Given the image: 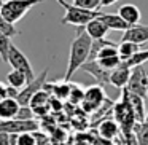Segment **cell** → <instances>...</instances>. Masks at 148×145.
I'll return each instance as SVG.
<instances>
[{"instance_id": "cell-9", "label": "cell", "mask_w": 148, "mask_h": 145, "mask_svg": "<svg viewBox=\"0 0 148 145\" xmlns=\"http://www.w3.org/2000/svg\"><path fill=\"white\" fill-rule=\"evenodd\" d=\"M107 100L105 93H103V86L100 85H92L84 91V99H83V109L86 112H92L100 107V104Z\"/></svg>"}, {"instance_id": "cell-28", "label": "cell", "mask_w": 148, "mask_h": 145, "mask_svg": "<svg viewBox=\"0 0 148 145\" xmlns=\"http://www.w3.org/2000/svg\"><path fill=\"white\" fill-rule=\"evenodd\" d=\"M75 7L80 8H86V10H97L100 11V0H73Z\"/></svg>"}, {"instance_id": "cell-24", "label": "cell", "mask_w": 148, "mask_h": 145, "mask_svg": "<svg viewBox=\"0 0 148 145\" xmlns=\"http://www.w3.org/2000/svg\"><path fill=\"white\" fill-rule=\"evenodd\" d=\"M97 62H99V65L100 67H103L105 70H110L112 72L113 69H116L119 64H121V58H119V54L118 56H110V58H102V59H96Z\"/></svg>"}, {"instance_id": "cell-6", "label": "cell", "mask_w": 148, "mask_h": 145, "mask_svg": "<svg viewBox=\"0 0 148 145\" xmlns=\"http://www.w3.org/2000/svg\"><path fill=\"white\" fill-rule=\"evenodd\" d=\"M8 62H10V65L13 69L23 72L27 77V81L35 80V74H34V69H32V65H30L29 59H27V56L24 54L16 45H11L10 53H8Z\"/></svg>"}, {"instance_id": "cell-16", "label": "cell", "mask_w": 148, "mask_h": 145, "mask_svg": "<svg viewBox=\"0 0 148 145\" xmlns=\"http://www.w3.org/2000/svg\"><path fill=\"white\" fill-rule=\"evenodd\" d=\"M100 18H102V21L108 26L110 30H123V32H126V30L131 27L118 13H116V14H113V13H110V14L102 13V14H100Z\"/></svg>"}, {"instance_id": "cell-20", "label": "cell", "mask_w": 148, "mask_h": 145, "mask_svg": "<svg viewBox=\"0 0 148 145\" xmlns=\"http://www.w3.org/2000/svg\"><path fill=\"white\" fill-rule=\"evenodd\" d=\"M140 51V45L134 42H126V40H121V43L118 45V54L121 58V61H129L135 53Z\"/></svg>"}, {"instance_id": "cell-8", "label": "cell", "mask_w": 148, "mask_h": 145, "mask_svg": "<svg viewBox=\"0 0 148 145\" xmlns=\"http://www.w3.org/2000/svg\"><path fill=\"white\" fill-rule=\"evenodd\" d=\"M40 131V124L35 120H7L0 121V132H8V134H23V132H37Z\"/></svg>"}, {"instance_id": "cell-11", "label": "cell", "mask_w": 148, "mask_h": 145, "mask_svg": "<svg viewBox=\"0 0 148 145\" xmlns=\"http://www.w3.org/2000/svg\"><path fill=\"white\" fill-rule=\"evenodd\" d=\"M131 72H132V69L126 62H121L110 74V85H113L115 88H119V89L126 88L129 83V78H131Z\"/></svg>"}, {"instance_id": "cell-29", "label": "cell", "mask_w": 148, "mask_h": 145, "mask_svg": "<svg viewBox=\"0 0 148 145\" xmlns=\"http://www.w3.org/2000/svg\"><path fill=\"white\" fill-rule=\"evenodd\" d=\"M16 120H34V110L30 105H21L19 110H18V115L14 116Z\"/></svg>"}, {"instance_id": "cell-21", "label": "cell", "mask_w": 148, "mask_h": 145, "mask_svg": "<svg viewBox=\"0 0 148 145\" xmlns=\"http://www.w3.org/2000/svg\"><path fill=\"white\" fill-rule=\"evenodd\" d=\"M7 81H8V86H13L16 89H23L29 81H27V77L23 74V72L13 69L11 72H8L7 75Z\"/></svg>"}, {"instance_id": "cell-26", "label": "cell", "mask_w": 148, "mask_h": 145, "mask_svg": "<svg viewBox=\"0 0 148 145\" xmlns=\"http://www.w3.org/2000/svg\"><path fill=\"white\" fill-rule=\"evenodd\" d=\"M148 61V49H140L138 53H135L129 61H124L129 67H135V65H143Z\"/></svg>"}, {"instance_id": "cell-19", "label": "cell", "mask_w": 148, "mask_h": 145, "mask_svg": "<svg viewBox=\"0 0 148 145\" xmlns=\"http://www.w3.org/2000/svg\"><path fill=\"white\" fill-rule=\"evenodd\" d=\"M126 89H127V88H126ZM129 100H131V105H132V109H134L135 120H137L138 123L145 121V118H147V113H145V105H147V102H145L140 96L132 94V93H129Z\"/></svg>"}, {"instance_id": "cell-5", "label": "cell", "mask_w": 148, "mask_h": 145, "mask_svg": "<svg viewBox=\"0 0 148 145\" xmlns=\"http://www.w3.org/2000/svg\"><path fill=\"white\" fill-rule=\"evenodd\" d=\"M126 88H127L129 93L140 96L148 104V77H147V69L143 65L132 67L131 78H129V83Z\"/></svg>"}, {"instance_id": "cell-14", "label": "cell", "mask_w": 148, "mask_h": 145, "mask_svg": "<svg viewBox=\"0 0 148 145\" xmlns=\"http://www.w3.org/2000/svg\"><path fill=\"white\" fill-rule=\"evenodd\" d=\"M84 29H86L88 35L91 37L92 40H100V38H105L107 32H108V26H107L105 23L102 21V18H96V19H92L91 23H88L86 26H84Z\"/></svg>"}, {"instance_id": "cell-23", "label": "cell", "mask_w": 148, "mask_h": 145, "mask_svg": "<svg viewBox=\"0 0 148 145\" xmlns=\"http://www.w3.org/2000/svg\"><path fill=\"white\" fill-rule=\"evenodd\" d=\"M11 38L8 35L0 32V58L3 62H8V53H10V48H11Z\"/></svg>"}, {"instance_id": "cell-33", "label": "cell", "mask_w": 148, "mask_h": 145, "mask_svg": "<svg viewBox=\"0 0 148 145\" xmlns=\"http://www.w3.org/2000/svg\"><path fill=\"white\" fill-rule=\"evenodd\" d=\"M0 145H11V139L8 132H0Z\"/></svg>"}, {"instance_id": "cell-34", "label": "cell", "mask_w": 148, "mask_h": 145, "mask_svg": "<svg viewBox=\"0 0 148 145\" xmlns=\"http://www.w3.org/2000/svg\"><path fill=\"white\" fill-rule=\"evenodd\" d=\"M7 97H8V96H7V86L0 83V100L7 99Z\"/></svg>"}, {"instance_id": "cell-12", "label": "cell", "mask_w": 148, "mask_h": 145, "mask_svg": "<svg viewBox=\"0 0 148 145\" xmlns=\"http://www.w3.org/2000/svg\"><path fill=\"white\" fill-rule=\"evenodd\" d=\"M118 14L131 27L140 24L142 11H140V8H138L137 5H134V3H124V5H121V7H119V10H118Z\"/></svg>"}, {"instance_id": "cell-17", "label": "cell", "mask_w": 148, "mask_h": 145, "mask_svg": "<svg viewBox=\"0 0 148 145\" xmlns=\"http://www.w3.org/2000/svg\"><path fill=\"white\" fill-rule=\"evenodd\" d=\"M43 89H51L56 99L64 100L70 97V91H72V85H69V81H62V83H53V85H46L43 86Z\"/></svg>"}, {"instance_id": "cell-25", "label": "cell", "mask_w": 148, "mask_h": 145, "mask_svg": "<svg viewBox=\"0 0 148 145\" xmlns=\"http://www.w3.org/2000/svg\"><path fill=\"white\" fill-rule=\"evenodd\" d=\"M49 102V96H48V91L45 89H40L38 93L35 94V96L30 99V104L29 105L32 107V109H35V107H43V105H48Z\"/></svg>"}, {"instance_id": "cell-32", "label": "cell", "mask_w": 148, "mask_h": 145, "mask_svg": "<svg viewBox=\"0 0 148 145\" xmlns=\"http://www.w3.org/2000/svg\"><path fill=\"white\" fill-rule=\"evenodd\" d=\"M19 91L21 89H16V88H13V86H7V96L10 97V99H18Z\"/></svg>"}, {"instance_id": "cell-4", "label": "cell", "mask_w": 148, "mask_h": 145, "mask_svg": "<svg viewBox=\"0 0 148 145\" xmlns=\"http://www.w3.org/2000/svg\"><path fill=\"white\" fill-rule=\"evenodd\" d=\"M100 11L97 10H86V8H80L75 5H67L65 8V14L61 19L62 24L65 26H75V27H84L88 23L100 16Z\"/></svg>"}, {"instance_id": "cell-27", "label": "cell", "mask_w": 148, "mask_h": 145, "mask_svg": "<svg viewBox=\"0 0 148 145\" xmlns=\"http://www.w3.org/2000/svg\"><path fill=\"white\" fill-rule=\"evenodd\" d=\"M0 32L5 34V35H8L10 38H11V37H14V35H19V30L14 27V24L8 23L2 14H0Z\"/></svg>"}, {"instance_id": "cell-39", "label": "cell", "mask_w": 148, "mask_h": 145, "mask_svg": "<svg viewBox=\"0 0 148 145\" xmlns=\"http://www.w3.org/2000/svg\"><path fill=\"white\" fill-rule=\"evenodd\" d=\"M147 116H148V113H147Z\"/></svg>"}, {"instance_id": "cell-22", "label": "cell", "mask_w": 148, "mask_h": 145, "mask_svg": "<svg viewBox=\"0 0 148 145\" xmlns=\"http://www.w3.org/2000/svg\"><path fill=\"white\" fill-rule=\"evenodd\" d=\"M134 132L137 137V145H148V116L145 118V121L135 123Z\"/></svg>"}, {"instance_id": "cell-3", "label": "cell", "mask_w": 148, "mask_h": 145, "mask_svg": "<svg viewBox=\"0 0 148 145\" xmlns=\"http://www.w3.org/2000/svg\"><path fill=\"white\" fill-rule=\"evenodd\" d=\"M43 2H46V0H5L0 8V14L8 23L16 24L29 13L30 8H34L38 3H43Z\"/></svg>"}, {"instance_id": "cell-13", "label": "cell", "mask_w": 148, "mask_h": 145, "mask_svg": "<svg viewBox=\"0 0 148 145\" xmlns=\"http://www.w3.org/2000/svg\"><path fill=\"white\" fill-rule=\"evenodd\" d=\"M121 40H126V42H134V43H142L148 42V26L145 24H137V26H132L123 34V38Z\"/></svg>"}, {"instance_id": "cell-2", "label": "cell", "mask_w": 148, "mask_h": 145, "mask_svg": "<svg viewBox=\"0 0 148 145\" xmlns=\"http://www.w3.org/2000/svg\"><path fill=\"white\" fill-rule=\"evenodd\" d=\"M113 115H115V120L119 124V129L123 131L124 137L134 134V124L137 123V120H135L134 109H132L131 100H129V91L126 88H123L121 100L113 105Z\"/></svg>"}, {"instance_id": "cell-7", "label": "cell", "mask_w": 148, "mask_h": 145, "mask_svg": "<svg viewBox=\"0 0 148 145\" xmlns=\"http://www.w3.org/2000/svg\"><path fill=\"white\" fill-rule=\"evenodd\" d=\"M48 72L49 69L46 67L45 70L42 72V74L38 75V77H35V80L29 81V83L26 85V86L23 88V89L19 91V94H18V102H19V105H29L30 104V99H32L34 96H35L37 93H38L40 89H43V86H45L46 83V77H48Z\"/></svg>"}, {"instance_id": "cell-35", "label": "cell", "mask_w": 148, "mask_h": 145, "mask_svg": "<svg viewBox=\"0 0 148 145\" xmlns=\"http://www.w3.org/2000/svg\"><path fill=\"white\" fill-rule=\"evenodd\" d=\"M116 2H118V0H100V5H102V7H112Z\"/></svg>"}, {"instance_id": "cell-10", "label": "cell", "mask_w": 148, "mask_h": 145, "mask_svg": "<svg viewBox=\"0 0 148 145\" xmlns=\"http://www.w3.org/2000/svg\"><path fill=\"white\" fill-rule=\"evenodd\" d=\"M81 70L88 72L89 75H92L96 78L97 85L100 86H105V85H110V70H105L103 67H100L97 61H88L81 65Z\"/></svg>"}, {"instance_id": "cell-1", "label": "cell", "mask_w": 148, "mask_h": 145, "mask_svg": "<svg viewBox=\"0 0 148 145\" xmlns=\"http://www.w3.org/2000/svg\"><path fill=\"white\" fill-rule=\"evenodd\" d=\"M91 45H92V38L88 35L84 27H77V35L72 40L70 45V56H69V64L67 70H65L64 81H70L72 75L81 69L84 62H88L91 54Z\"/></svg>"}, {"instance_id": "cell-37", "label": "cell", "mask_w": 148, "mask_h": 145, "mask_svg": "<svg viewBox=\"0 0 148 145\" xmlns=\"http://www.w3.org/2000/svg\"><path fill=\"white\" fill-rule=\"evenodd\" d=\"M3 2H5V0H0V8H2V5H3Z\"/></svg>"}, {"instance_id": "cell-38", "label": "cell", "mask_w": 148, "mask_h": 145, "mask_svg": "<svg viewBox=\"0 0 148 145\" xmlns=\"http://www.w3.org/2000/svg\"><path fill=\"white\" fill-rule=\"evenodd\" d=\"M147 77H148V69H147Z\"/></svg>"}, {"instance_id": "cell-15", "label": "cell", "mask_w": 148, "mask_h": 145, "mask_svg": "<svg viewBox=\"0 0 148 145\" xmlns=\"http://www.w3.org/2000/svg\"><path fill=\"white\" fill-rule=\"evenodd\" d=\"M19 102L16 99H7L0 100V121H7V120H13L18 115V110H19Z\"/></svg>"}, {"instance_id": "cell-18", "label": "cell", "mask_w": 148, "mask_h": 145, "mask_svg": "<svg viewBox=\"0 0 148 145\" xmlns=\"http://www.w3.org/2000/svg\"><path fill=\"white\" fill-rule=\"evenodd\" d=\"M119 124L116 121H113V120H105V121H102L99 124V134L100 137L103 139H108V140H112V139H115L116 135L119 134Z\"/></svg>"}, {"instance_id": "cell-31", "label": "cell", "mask_w": 148, "mask_h": 145, "mask_svg": "<svg viewBox=\"0 0 148 145\" xmlns=\"http://www.w3.org/2000/svg\"><path fill=\"white\" fill-rule=\"evenodd\" d=\"M18 137H19V145H37L35 135L32 132H23Z\"/></svg>"}, {"instance_id": "cell-36", "label": "cell", "mask_w": 148, "mask_h": 145, "mask_svg": "<svg viewBox=\"0 0 148 145\" xmlns=\"http://www.w3.org/2000/svg\"><path fill=\"white\" fill-rule=\"evenodd\" d=\"M56 2H58V3L61 5V7H64V8H67V5H69L67 2H65V0H56Z\"/></svg>"}, {"instance_id": "cell-30", "label": "cell", "mask_w": 148, "mask_h": 145, "mask_svg": "<svg viewBox=\"0 0 148 145\" xmlns=\"http://www.w3.org/2000/svg\"><path fill=\"white\" fill-rule=\"evenodd\" d=\"M69 99L72 100V102H83L84 99V91L81 89L80 86H77V85H72V91H70V97Z\"/></svg>"}]
</instances>
